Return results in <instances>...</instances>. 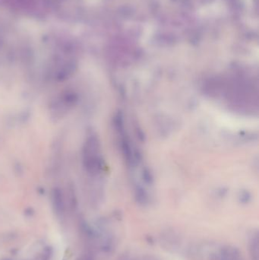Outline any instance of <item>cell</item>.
<instances>
[{
  "mask_svg": "<svg viewBox=\"0 0 259 260\" xmlns=\"http://www.w3.org/2000/svg\"><path fill=\"white\" fill-rule=\"evenodd\" d=\"M241 253L237 247L225 246L213 253L211 260H240Z\"/></svg>",
  "mask_w": 259,
  "mask_h": 260,
  "instance_id": "obj_1",
  "label": "cell"
},
{
  "mask_svg": "<svg viewBox=\"0 0 259 260\" xmlns=\"http://www.w3.org/2000/svg\"><path fill=\"white\" fill-rule=\"evenodd\" d=\"M249 250L252 260H258V234L255 232L249 241Z\"/></svg>",
  "mask_w": 259,
  "mask_h": 260,
  "instance_id": "obj_2",
  "label": "cell"
}]
</instances>
